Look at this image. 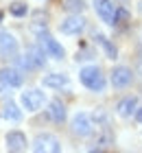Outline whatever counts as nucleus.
I'll use <instances>...</instances> for the list:
<instances>
[{
  "label": "nucleus",
  "instance_id": "obj_1",
  "mask_svg": "<svg viewBox=\"0 0 142 153\" xmlns=\"http://www.w3.org/2000/svg\"><path fill=\"white\" fill-rule=\"evenodd\" d=\"M79 81L88 90H92V92H103L105 85H107L105 74L101 72V68H98V66H83L79 70Z\"/></svg>",
  "mask_w": 142,
  "mask_h": 153
},
{
  "label": "nucleus",
  "instance_id": "obj_2",
  "mask_svg": "<svg viewBox=\"0 0 142 153\" xmlns=\"http://www.w3.org/2000/svg\"><path fill=\"white\" fill-rule=\"evenodd\" d=\"M46 101V94L42 92L39 88H31L26 90V92H22V96H20V105H22L26 112H37V109L44 105Z\"/></svg>",
  "mask_w": 142,
  "mask_h": 153
},
{
  "label": "nucleus",
  "instance_id": "obj_3",
  "mask_svg": "<svg viewBox=\"0 0 142 153\" xmlns=\"http://www.w3.org/2000/svg\"><path fill=\"white\" fill-rule=\"evenodd\" d=\"M44 55H46L44 48L31 46V48H26V53L18 59V64L22 66V68H26V70H37V68L44 66Z\"/></svg>",
  "mask_w": 142,
  "mask_h": 153
},
{
  "label": "nucleus",
  "instance_id": "obj_4",
  "mask_svg": "<svg viewBox=\"0 0 142 153\" xmlns=\"http://www.w3.org/2000/svg\"><path fill=\"white\" fill-rule=\"evenodd\" d=\"M70 125H72V131L79 136H92V131H94V118H92L90 114L85 112H77L72 116V120H70Z\"/></svg>",
  "mask_w": 142,
  "mask_h": 153
},
{
  "label": "nucleus",
  "instance_id": "obj_5",
  "mask_svg": "<svg viewBox=\"0 0 142 153\" xmlns=\"http://www.w3.org/2000/svg\"><path fill=\"white\" fill-rule=\"evenodd\" d=\"M33 151H51V153H59L61 151V142L59 138L53 134H37L33 140Z\"/></svg>",
  "mask_w": 142,
  "mask_h": 153
},
{
  "label": "nucleus",
  "instance_id": "obj_6",
  "mask_svg": "<svg viewBox=\"0 0 142 153\" xmlns=\"http://www.w3.org/2000/svg\"><path fill=\"white\" fill-rule=\"evenodd\" d=\"M59 31L63 33V35H79V33L85 31V20L79 16V13H72V16L61 20Z\"/></svg>",
  "mask_w": 142,
  "mask_h": 153
},
{
  "label": "nucleus",
  "instance_id": "obj_7",
  "mask_svg": "<svg viewBox=\"0 0 142 153\" xmlns=\"http://www.w3.org/2000/svg\"><path fill=\"white\" fill-rule=\"evenodd\" d=\"M39 46L44 48L46 57H53V59H63V55H66L63 46H61L55 37H51L48 33H42V35H39Z\"/></svg>",
  "mask_w": 142,
  "mask_h": 153
},
{
  "label": "nucleus",
  "instance_id": "obj_8",
  "mask_svg": "<svg viewBox=\"0 0 142 153\" xmlns=\"http://www.w3.org/2000/svg\"><path fill=\"white\" fill-rule=\"evenodd\" d=\"M94 7H96V13L103 22H107L109 26H114V18H116V9L118 7L112 2V0H94Z\"/></svg>",
  "mask_w": 142,
  "mask_h": 153
},
{
  "label": "nucleus",
  "instance_id": "obj_9",
  "mask_svg": "<svg viewBox=\"0 0 142 153\" xmlns=\"http://www.w3.org/2000/svg\"><path fill=\"white\" fill-rule=\"evenodd\" d=\"M131 79H133V72H131L127 66H116V68L112 70V76H109L112 85H114V88H118V90L127 88V85L131 83Z\"/></svg>",
  "mask_w": 142,
  "mask_h": 153
},
{
  "label": "nucleus",
  "instance_id": "obj_10",
  "mask_svg": "<svg viewBox=\"0 0 142 153\" xmlns=\"http://www.w3.org/2000/svg\"><path fill=\"white\" fill-rule=\"evenodd\" d=\"M0 81L7 83L9 88H20L24 83V74L13 66H4V68H0Z\"/></svg>",
  "mask_w": 142,
  "mask_h": 153
},
{
  "label": "nucleus",
  "instance_id": "obj_11",
  "mask_svg": "<svg viewBox=\"0 0 142 153\" xmlns=\"http://www.w3.org/2000/svg\"><path fill=\"white\" fill-rule=\"evenodd\" d=\"M114 142V134H112V129L107 127V125H96V136H94V151H103V149H107L109 144Z\"/></svg>",
  "mask_w": 142,
  "mask_h": 153
},
{
  "label": "nucleus",
  "instance_id": "obj_12",
  "mask_svg": "<svg viewBox=\"0 0 142 153\" xmlns=\"http://www.w3.org/2000/svg\"><path fill=\"white\" fill-rule=\"evenodd\" d=\"M42 85L48 88V90H61V88L70 85V79H68V74H63V72H51V74H44Z\"/></svg>",
  "mask_w": 142,
  "mask_h": 153
},
{
  "label": "nucleus",
  "instance_id": "obj_13",
  "mask_svg": "<svg viewBox=\"0 0 142 153\" xmlns=\"http://www.w3.org/2000/svg\"><path fill=\"white\" fill-rule=\"evenodd\" d=\"M4 144H7V149H9V151H24L28 140H26V136L22 134V131L13 129V131H9V134L4 136Z\"/></svg>",
  "mask_w": 142,
  "mask_h": 153
},
{
  "label": "nucleus",
  "instance_id": "obj_14",
  "mask_svg": "<svg viewBox=\"0 0 142 153\" xmlns=\"http://www.w3.org/2000/svg\"><path fill=\"white\" fill-rule=\"evenodd\" d=\"M138 112V99L136 96H125L116 103V114L123 116V118H129L131 114Z\"/></svg>",
  "mask_w": 142,
  "mask_h": 153
},
{
  "label": "nucleus",
  "instance_id": "obj_15",
  "mask_svg": "<svg viewBox=\"0 0 142 153\" xmlns=\"http://www.w3.org/2000/svg\"><path fill=\"white\" fill-rule=\"evenodd\" d=\"M18 51V39L9 31H0V53L2 55H13Z\"/></svg>",
  "mask_w": 142,
  "mask_h": 153
},
{
  "label": "nucleus",
  "instance_id": "obj_16",
  "mask_svg": "<svg viewBox=\"0 0 142 153\" xmlns=\"http://www.w3.org/2000/svg\"><path fill=\"white\" fill-rule=\"evenodd\" d=\"M2 118H7V120H11V123H20L22 120V109L13 101H9V103H4V107H2Z\"/></svg>",
  "mask_w": 142,
  "mask_h": 153
},
{
  "label": "nucleus",
  "instance_id": "obj_17",
  "mask_svg": "<svg viewBox=\"0 0 142 153\" xmlns=\"http://www.w3.org/2000/svg\"><path fill=\"white\" fill-rule=\"evenodd\" d=\"M48 112H51V118L55 123H63L66 120V105H63L61 101H51Z\"/></svg>",
  "mask_w": 142,
  "mask_h": 153
},
{
  "label": "nucleus",
  "instance_id": "obj_18",
  "mask_svg": "<svg viewBox=\"0 0 142 153\" xmlns=\"http://www.w3.org/2000/svg\"><path fill=\"white\" fill-rule=\"evenodd\" d=\"M94 39H96L98 44L103 46V51H105V55H107V59H116V57H118V51H116V46H114L112 42H109L107 37H105V35H103V33H96V35H94Z\"/></svg>",
  "mask_w": 142,
  "mask_h": 153
},
{
  "label": "nucleus",
  "instance_id": "obj_19",
  "mask_svg": "<svg viewBox=\"0 0 142 153\" xmlns=\"http://www.w3.org/2000/svg\"><path fill=\"white\" fill-rule=\"evenodd\" d=\"M85 0H63V9L70 11V13H81L85 11Z\"/></svg>",
  "mask_w": 142,
  "mask_h": 153
},
{
  "label": "nucleus",
  "instance_id": "obj_20",
  "mask_svg": "<svg viewBox=\"0 0 142 153\" xmlns=\"http://www.w3.org/2000/svg\"><path fill=\"white\" fill-rule=\"evenodd\" d=\"M129 11L125 9V7H118L116 9V18H114V26H125L127 22H129Z\"/></svg>",
  "mask_w": 142,
  "mask_h": 153
},
{
  "label": "nucleus",
  "instance_id": "obj_21",
  "mask_svg": "<svg viewBox=\"0 0 142 153\" xmlns=\"http://www.w3.org/2000/svg\"><path fill=\"white\" fill-rule=\"evenodd\" d=\"M9 13L16 18H24L28 13V7H26V2H13V4H9Z\"/></svg>",
  "mask_w": 142,
  "mask_h": 153
},
{
  "label": "nucleus",
  "instance_id": "obj_22",
  "mask_svg": "<svg viewBox=\"0 0 142 153\" xmlns=\"http://www.w3.org/2000/svg\"><path fill=\"white\" fill-rule=\"evenodd\" d=\"M92 118H94V125H109V116L103 112V109H98V112L92 114Z\"/></svg>",
  "mask_w": 142,
  "mask_h": 153
},
{
  "label": "nucleus",
  "instance_id": "obj_23",
  "mask_svg": "<svg viewBox=\"0 0 142 153\" xmlns=\"http://www.w3.org/2000/svg\"><path fill=\"white\" fill-rule=\"evenodd\" d=\"M9 85H7V83H2V81H0V96H4V94H9Z\"/></svg>",
  "mask_w": 142,
  "mask_h": 153
},
{
  "label": "nucleus",
  "instance_id": "obj_24",
  "mask_svg": "<svg viewBox=\"0 0 142 153\" xmlns=\"http://www.w3.org/2000/svg\"><path fill=\"white\" fill-rule=\"evenodd\" d=\"M136 118H138V123H142V107H138V112H136Z\"/></svg>",
  "mask_w": 142,
  "mask_h": 153
},
{
  "label": "nucleus",
  "instance_id": "obj_25",
  "mask_svg": "<svg viewBox=\"0 0 142 153\" xmlns=\"http://www.w3.org/2000/svg\"><path fill=\"white\" fill-rule=\"evenodd\" d=\"M138 11H140V16H142V0L138 2Z\"/></svg>",
  "mask_w": 142,
  "mask_h": 153
}]
</instances>
